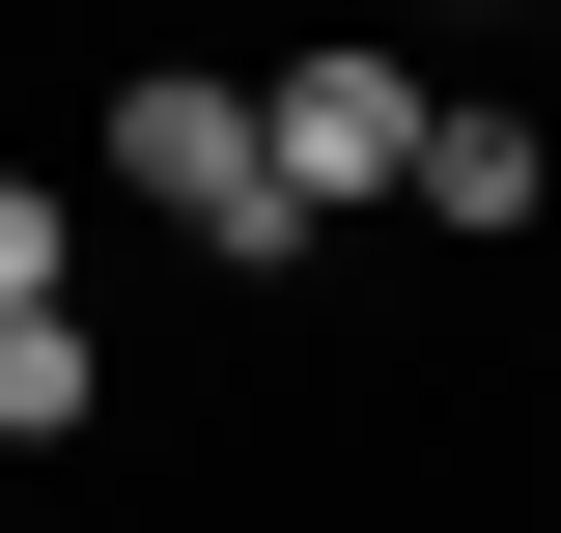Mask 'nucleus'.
<instances>
[{
	"label": "nucleus",
	"instance_id": "1",
	"mask_svg": "<svg viewBox=\"0 0 561 533\" xmlns=\"http://www.w3.org/2000/svg\"><path fill=\"white\" fill-rule=\"evenodd\" d=\"M84 140H113V197L169 225V253H225L253 309H309V281H337V225H309V169H280V84H253V57H140Z\"/></svg>",
	"mask_w": 561,
	"mask_h": 533
},
{
	"label": "nucleus",
	"instance_id": "2",
	"mask_svg": "<svg viewBox=\"0 0 561 533\" xmlns=\"http://www.w3.org/2000/svg\"><path fill=\"white\" fill-rule=\"evenodd\" d=\"M280 169H309V225H421V169H449V84L421 57H280Z\"/></svg>",
	"mask_w": 561,
	"mask_h": 533
},
{
	"label": "nucleus",
	"instance_id": "3",
	"mask_svg": "<svg viewBox=\"0 0 561 533\" xmlns=\"http://www.w3.org/2000/svg\"><path fill=\"white\" fill-rule=\"evenodd\" d=\"M421 225H449V253H534V225H561V113L449 84V169H421Z\"/></svg>",
	"mask_w": 561,
	"mask_h": 533
},
{
	"label": "nucleus",
	"instance_id": "4",
	"mask_svg": "<svg viewBox=\"0 0 561 533\" xmlns=\"http://www.w3.org/2000/svg\"><path fill=\"white\" fill-rule=\"evenodd\" d=\"M0 421L84 450V421H113V309H0Z\"/></svg>",
	"mask_w": 561,
	"mask_h": 533
}]
</instances>
